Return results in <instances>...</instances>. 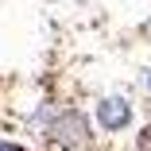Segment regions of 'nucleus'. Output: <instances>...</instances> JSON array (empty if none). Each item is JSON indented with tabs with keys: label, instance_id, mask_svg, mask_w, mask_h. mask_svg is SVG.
Returning a JSON list of instances; mask_svg holds the SVG:
<instances>
[{
	"label": "nucleus",
	"instance_id": "nucleus-5",
	"mask_svg": "<svg viewBox=\"0 0 151 151\" xmlns=\"http://www.w3.org/2000/svg\"><path fill=\"white\" fill-rule=\"evenodd\" d=\"M0 151H23V147H16V143H0Z\"/></svg>",
	"mask_w": 151,
	"mask_h": 151
},
{
	"label": "nucleus",
	"instance_id": "nucleus-4",
	"mask_svg": "<svg viewBox=\"0 0 151 151\" xmlns=\"http://www.w3.org/2000/svg\"><path fill=\"white\" fill-rule=\"evenodd\" d=\"M139 147H147V151H151V128L143 132V139H139Z\"/></svg>",
	"mask_w": 151,
	"mask_h": 151
},
{
	"label": "nucleus",
	"instance_id": "nucleus-1",
	"mask_svg": "<svg viewBox=\"0 0 151 151\" xmlns=\"http://www.w3.org/2000/svg\"><path fill=\"white\" fill-rule=\"evenodd\" d=\"M128 120H132V105L124 97H105L97 105V124L105 132H120V128H128Z\"/></svg>",
	"mask_w": 151,
	"mask_h": 151
},
{
	"label": "nucleus",
	"instance_id": "nucleus-2",
	"mask_svg": "<svg viewBox=\"0 0 151 151\" xmlns=\"http://www.w3.org/2000/svg\"><path fill=\"white\" fill-rule=\"evenodd\" d=\"M50 136H54L58 143H81V136H85V120H81L78 112H62V116L54 120Z\"/></svg>",
	"mask_w": 151,
	"mask_h": 151
},
{
	"label": "nucleus",
	"instance_id": "nucleus-3",
	"mask_svg": "<svg viewBox=\"0 0 151 151\" xmlns=\"http://www.w3.org/2000/svg\"><path fill=\"white\" fill-rule=\"evenodd\" d=\"M143 89H147V93H151V66L143 70Z\"/></svg>",
	"mask_w": 151,
	"mask_h": 151
}]
</instances>
